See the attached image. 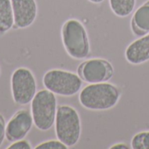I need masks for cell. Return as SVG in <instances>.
<instances>
[{"mask_svg":"<svg viewBox=\"0 0 149 149\" xmlns=\"http://www.w3.org/2000/svg\"><path fill=\"white\" fill-rule=\"evenodd\" d=\"M120 98L119 88L109 83H90L81 90L79 100L83 107L92 111H107L114 107Z\"/></svg>","mask_w":149,"mask_h":149,"instance_id":"6da1fadb","label":"cell"},{"mask_svg":"<svg viewBox=\"0 0 149 149\" xmlns=\"http://www.w3.org/2000/svg\"><path fill=\"white\" fill-rule=\"evenodd\" d=\"M64 47L73 59L82 60L90 54V42L84 25L76 18L66 20L61 29Z\"/></svg>","mask_w":149,"mask_h":149,"instance_id":"7a4b0ae2","label":"cell"},{"mask_svg":"<svg viewBox=\"0 0 149 149\" xmlns=\"http://www.w3.org/2000/svg\"><path fill=\"white\" fill-rule=\"evenodd\" d=\"M55 133L58 141L68 148L74 147L81 135V121L78 112L70 105L58 107Z\"/></svg>","mask_w":149,"mask_h":149,"instance_id":"3957f363","label":"cell"},{"mask_svg":"<svg viewBox=\"0 0 149 149\" xmlns=\"http://www.w3.org/2000/svg\"><path fill=\"white\" fill-rule=\"evenodd\" d=\"M57 110V98L53 92L47 89L38 91L31 105L35 126L43 132L50 130L55 124Z\"/></svg>","mask_w":149,"mask_h":149,"instance_id":"277c9868","label":"cell"},{"mask_svg":"<svg viewBox=\"0 0 149 149\" xmlns=\"http://www.w3.org/2000/svg\"><path fill=\"white\" fill-rule=\"evenodd\" d=\"M43 84L55 95L72 97L79 92L83 80L79 75L70 71L51 69L44 75Z\"/></svg>","mask_w":149,"mask_h":149,"instance_id":"5b68a950","label":"cell"},{"mask_svg":"<svg viewBox=\"0 0 149 149\" xmlns=\"http://www.w3.org/2000/svg\"><path fill=\"white\" fill-rule=\"evenodd\" d=\"M10 88L16 104L26 105L31 103L37 93V83L33 73L24 67L17 68L11 75Z\"/></svg>","mask_w":149,"mask_h":149,"instance_id":"8992f818","label":"cell"},{"mask_svg":"<svg viewBox=\"0 0 149 149\" xmlns=\"http://www.w3.org/2000/svg\"><path fill=\"white\" fill-rule=\"evenodd\" d=\"M78 75L88 83L109 81L113 76V65L104 59H90L84 61L78 68Z\"/></svg>","mask_w":149,"mask_h":149,"instance_id":"52a82bcc","label":"cell"},{"mask_svg":"<svg viewBox=\"0 0 149 149\" xmlns=\"http://www.w3.org/2000/svg\"><path fill=\"white\" fill-rule=\"evenodd\" d=\"M33 124L31 112L27 110H20L7 123L5 138L10 142L23 140L29 133Z\"/></svg>","mask_w":149,"mask_h":149,"instance_id":"ba28073f","label":"cell"},{"mask_svg":"<svg viewBox=\"0 0 149 149\" xmlns=\"http://www.w3.org/2000/svg\"><path fill=\"white\" fill-rule=\"evenodd\" d=\"M14 25L17 28L24 29L31 25L38 14V6L36 0H10Z\"/></svg>","mask_w":149,"mask_h":149,"instance_id":"9c48e42d","label":"cell"},{"mask_svg":"<svg viewBox=\"0 0 149 149\" xmlns=\"http://www.w3.org/2000/svg\"><path fill=\"white\" fill-rule=\"evenodd\" d=\"M127 61L134 65H139L149 61V33L133 41L126 49Z\"/></svg>","mask_w":149,"mask_h":149,"instance_id":"30bf717a","label":"cell"},{"mask_svg":"<svg viewBox=\"0 0 149 149\" xmlns=\"http://www.w3.org/2000/svg\"><path fill=\"white\" fill-rule=\"evenodd\" d=\"M131 30L137 37L149 33V0L134 11L131 18Z\"/></svg>","mask_w":149,"mask_h":149,"instance_id":"8fae6325","label":"cell"},{"mask_svg":"<svg viewBox=\"0 0 149 149\" xmlns=\"http://www.w3.org/2000/svg\"><path fill=\"white\" fill-rule=\"evenodd\" d=\"M14 25V16L10 0H0V32L10 31Z\"/></svg>","mask_w":149,"mask_h":149,"instance_id":"7c38bea8","label":"cell"},{"mask_svg":"<svg viewBox=\"0 0 149 149\" xmlns=\"http://www.w3.org/2000/svg\"><path fill=\"white\" fill-rule=\"evenodd\" d=\"M109 4L116 16L126 18L134 11L136 0H109Z\"/></svg>","mask_w":149,"mask_h":149,"instance_id":"4fadbf2b","label":"cell"},{"mask_svg":"<svg viewBox=\"0 0 149 149\" xmlns=\"http://www.w3.org/2000/svg\"><path fill=\"white\" fill-rule=\"evenodd\" d=\"M131 148L134 149H149V131L135 134L132 139Z\"/></svg>","mask_w":149,"mask_h":149,"instance_id":"5bb4252c","label":"cell"},{"mask_svg":"<svg viewBox=\"0 0 149 149\" xmlns=\"http://www.w3.org/2000/svg\"><path fill=\"white\" fill-rule=\"evenodd\" d=\"M36 149H67L68 147L65 146L63 142L60 141H45L43 143L38 144L37 147H35Z\"/></svg>","mask_w":149,"mask_h":149,"instance_id":"9a60e30c","label":"cell"},{"mask_svg":"<svg viewBox=\"0 0 149 149\" xmlns=\"http://www.w3.org/2000/svg\"><path fill=\"white\" fill-rule=\"evenodd\" d=\"M32 147L31 146V143L26 140H20L12 142V144L8 147V149H31Z\"/></svg>","mask_w":149,"mask_h":149,"instance_id":"2e32d148","label":"cell"},{"mask_svg":"<svg viewBox=\"0 0 149 149\" xmlns=\"http://www.w3.org/2000/svg\"><path fill=\"white\" fill-rule=\"evenodd\" d=\"M5 128H6V125H5L4 119L0 114V147L2 146L5 138Z\"/></svg>","mask_w":149,"mask_h":149,"instance_id":"e0dca14e","label":"cell"},{"mask_svg":"<svg viewBox=\"0 0 149 149\" xmlns=\"http://www.w3.org/2000/svg\"><path fill=\"white\" fill-rule=\"evenodd\" d=\"M111 149H128L129 147L125 144V143H117V144H114L113 146H112Z\"/></svg>","mask_w":149,"mask_h":149,"instance_id":"ac0fdd59","label":"cell"},{"mask_svg":"<svg viewBox=\"0 0 149 149\" xmlns=\"http://www.w3.org/2000/svg\"><path fill=\"white\" fill-rule=\"evenodd\" d=\"M89 1L92 2V3H93V4H100L103 1H105V0H89Z\"/></svg>","mask_w":149,"mask_h":149,"instance_id":"d6986e66","label":"cell"},{"mask_svg":"<svg viewBox=\"0 0 149 149\" xmlns=\"http://www.w3.org/2000/svg\"><path fill=\"white\" fill-rule=\"evenodd\" d=\"M0 73H1V70H0Z\"/></svg>","mask_w":149,"mask_h":149,"instance_id":"ffe728a7","label":"cell"}]
</instances>
